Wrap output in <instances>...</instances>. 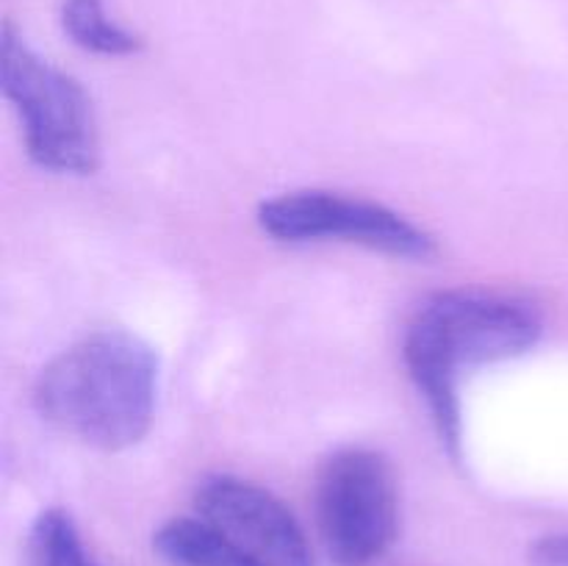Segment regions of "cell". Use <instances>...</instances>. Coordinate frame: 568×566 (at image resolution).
Returning a JSON list of instances; mask_svg holds the SVG:
<instances>
[{"label": "cell", "instance_id": "cell-1", "mask_svg": "<svg viewBox=\"0 0 568 566\" xmlns=\"http://www.w3.org/2000/svg\"><path fill=\"white\" fill-rule=\"evenodd\" d=\"M544 333L530 300L486 292H438L416 309L403 342L410 381L427 400L436 431L453 458L464 447L460 372L525 355Z\"/></svg>", "mask_w": 568, "mask_h": 566}, {"label": "cell", "instance_id": "cell-2", "mask_svg": "<svg viewBox=\"0 0 568 566\" xmlns=\"http://www.w3.org/2000/svg\"><path fill=\"white\" fill-rule=\"evenodd\" d=\"M159 392V355L128 331H98L55 355L37 377L42 420L105 453L148 436Z\"/></svg>", "mask_w": 568, "mask_h": 566}, {"label": "cell", "instance_id": "cell-3", "mask_svg": "<svg viewBox=\"0 0 568 566\" xmlns=\"http://www.w3.org/2000/svg\"><path fill=\"white\" fill-rule=\"evenodd\" d=\"M3 94L20 117L33 164L50 172L92 175L100 164L98 120L81 81L28 48L11 26L0 39Z\"/></svg>", "mask_w": 568, "mask_h": 566}, {"label": "cell", "instance_id": "cell-4", "mask_svg": "<svg viewBox=\"0 0 568 566\" xmlns=\"http://www.w3.org/2000/svg\"><path fill=\"white\" fill-rule=\"evenodd\" d=\"M316 519L336 566H369L399 533L392 461L372 447H344L316 475Z\"/></svg>", "mask_w": 568, "mask_h": 566}, {"label": "cell", "instance_id": "cell-5", "mask_svg": "<svg viewBox=\"0 0 568 566\" xmlns=\"http://www.w3.org/2000/svg\"><path fill=\"white\" fill-rule=\"evenodd\" d=\"M258 225L277 242H344L392 259L427 261L436 239L388 205L325 189H303L264 200Z\"/></svg>", "mask_w": 568, "mask_h": 566}, {"label": "cell", "instance_id": "cell-6", "mask_svg": "<svg viewBox=\"0 0 568 566\" xmlns=\"http://www.w3.org/2000/svg\"><path fill=\"white\" fill-rule=\"evenodd\" d=\"M200 519L264 566H316L297 516L258 483L211 475L194 492Z\"/></svg>", "mask_w": 568, "mask_h": 566}, {"label": "cell", "instance_id": "cell-7", "mask_svg": "<svg viewBox=\"0 0 568 566\" xmlns=\"http://www.w3.org/2000/svg\"><path fill=\"white\" fill-rule=\"evenodd\" d=\"M153 547L172 566H264L200 516H181L161 525L153 536Z\"/></svg>", "mask_w": 568, "mask_h": 566}, {"label": "cell", "instance_id": "cell-8", "mask_svg": "<svg viewBox=\"0 0 568 566\" xmlns=\"http://www.w3.org/2000/svg\"><path fill=\"white\" fill-rule=\"evenodd\" d=\"M64 33L83 50L100 55H128L142 50V37L105 14L103 0H64L61 6Z\"/></svg>", "mask_w": 568, "mask_h": 566}, {"label": "cell", "instance_id": "cell-9", "mask_svg": "<svg viewBox=\"0 0 568 566\" xmlns=\"http://www.w3.org/2000/svg\"><path fill=\"white\" fill-rule=\"evenodd\" d=\"M28 566H98L83 547L75 522L67 511L39 514L28 536Z\"/></svg>", "mask_w": 568, "mask_h": 566}, {"label": "cell", "instance_id": "cell-10", "mask_svg": "<svg viewBox=\"0 0 568 566\" xmlns=\"http://www.w3.org/2000/svg\"><path fill=\"white\" fill-rule=\"evenodd\" d=\"M530 566H568V533L538 538L530 547Z\"/></svg>", "mask_w": 568, "mask_h": 566}]
</instances>
